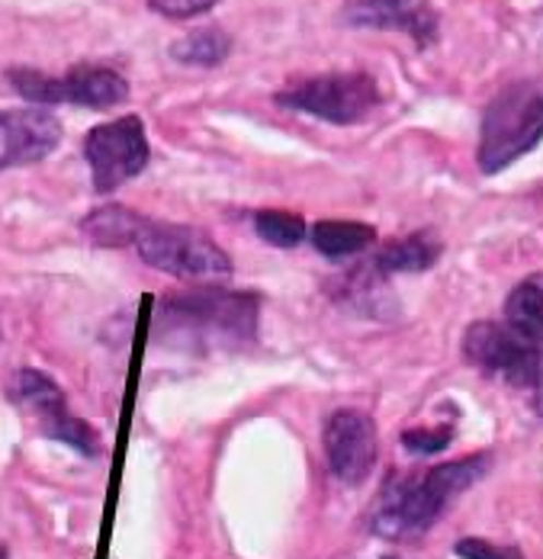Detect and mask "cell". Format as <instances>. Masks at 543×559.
Wrapping results in <instances>:
<instances>
[{
  "instance_id": "obj_4",
  "label": "cell",
  "mask_w": 543,
  "mask_h": 559,
  "mask_svg": "<svg viewBox=\"0 0 543 559\" xmlns=\"http://www.w3.org/2000/svg\"><path fill=\"white\" fill-rule=\"evenodd\" d=\"M139 258L177 280L190 283H216L232 277V258L219 248L216 241L193 228V225H174L145 219L135 245Z\"/></svg>"
},
{
  "instance_id": "obj_11",
  "label": "cell",
  "mask_w": 543,
  "mask_h": 559,
  "mask_svg": "<svg viewBox=\"0 0 543 559\" xmlns=\"http://www.w3.org/2000/svg\"><path fill=\"white\" fill-rule=\"evenodd\" d=\"M347 23L354 26H377V29H402L428 46L437 36V16L422 0H354L344 10Z\"/></svg>"
},
{
  "instance_id": "obj_9",
  "label": "cell",
  "mask_w": 543,
  "mask_h": 559,
  "mask_svg": "<svg viewBox=\"0 0 543 559\" xmlns=\"http://www.w3.org/2000/svg\"><path fill=\"white\" fill-rule=\"evenodd\" d=\"M328 469L344 486H361L377 466V428L367 412L338 408L326 421Z\"/></svg>"
},
{
  "instance_id": "obj_24",
  "label": "cell",
  "mask_w": 543,
  "mask_h": 559,
  "mask_svg": "<svg viewBox=\"0 0 543 559\" xmlns=\"http://www.w3.org/2000/svg\"><path fill=\"white\" fill-rule=\"evenodd\" d=\"M0 559H10V557H7V550H3V547H0Z\"/></svg>"
},
{
  "instance_id": "obj_3",
  "label": "cell",
  "mask_w": 543,
  "mask_h": 559,
  "mask_svg": "<svg viewBox=\"0 0 543 559\" xmlns=\"http://www.w3.org/2000/svg\"><path fill=\"white\" fill-rule=\"evenodd\" d=\"M543 139V78H524L508 84L483 116L480 135V168L498 174L528 152H534Z\"/></svg>"
},
{
  "instance_id": "obj_14",
  "label": "cell",
  "mask_w": 543,
  "mask_h": 559,
  "mask_svg": "<svg viewBox=\"0 0 543 559\" xmlns=\"http://www.w3.org/2000/svg\"><path fill=\"white\" fill-rule=\"evenodd\" d=\"M309 241L316 245L319 254H326L331 261H341V258L364 254L377 241V231H374V225L367 223L322 219V223H316L309 228Z\"/></svg>"
},
{
  "instance_id": "obj_1",
  "label": "cell",
  "mask_w": 543,
  "mask_h": 559,
  "mask_svg": "<svg viewBox=\"0 0 543 559\" xmlns=\"http://www.w3.org/2000/svg\"><path fill=\"white\" fill-rule=\"evenodd\" d=\"M258 335V299L251 293L200 283L164 296L155 312V341L170 350H235Z\"/></svg>"
},
{
  "instance_id": "obj_8",
  "label": "cell",
  "mask_w": 543,
  "mask_h": 559,
  "mask_svg": "<svg viewBox=\"0 0 543 559\" xmlns=\"http://www.w3.org/2000/svg\"><path fill=\"white\" fill-rule=\"evenodd\" d=\"M149 135L139 116H122L94 126L84 139V158L91 165L94 190L113 193L149 165Z\"/></svg>"
},
{
  "instance_id": "obj_15",
  "label": "cell",
  "mask_w": 543,
  "mask_h": 559,
  "mask_svg": "<svg viewBox=\"0 0 543 559\" xmlns=\"http://www.w3.org/2000/svg\"><path fill=\"white\" fill-rule=\"evenodd\" d=\"M142 225H145V216L126 206H101L81 223V231L101 248H126V245H135Z\"/></svg>"
},
{
  "instance_id": "obj_7",
  "label": "cell",
  "mask_w": 543,
  "mask_h": 559,
  "mask_svg": "<svg viewBox=\"0 0 543 559\" xmlns=\"http://www.w3.org/2000/svg\"><path fill=\"white\" fill-rule=\"evenodd\" d=\"M463 354L473 367L501 377L508 386L534 390L541 373V344L508 322H476L463 337Z\"/></svg>"
},
{
  "instance_id": "obj_18",
  "label": "cell",
  "mask_w": 543,
  "mask_h": 559,
  "mask_svg": "<svg viewBox=\"0 0 543 559\" xmlns=\"http://www.w3.org/2000/svg\"><path fill=\"white\" fill-rule=\"evenodd\" d=\"M255 231L273 248H296L309 235L306 223L296 213H286V210H261L255 216Z\"/></svg>"
},
{
  "instance_id": "obj_16",
  "label": "cell",
  "mask_w": 543,
  "mask_h": 559,
  "mask_svg": "<svg viewBox=\"0 0 543 559\" xmlns=\"http://www.w3.org/2000/svg\"><path fill=\"white\" fill-rule=\"evenodd\" d=\"M505 322L543 344V274L521 280L511 289L505 302Z\"/></svg>"
},
{
  "instance_id": "obj_17",
  "label": "cell",
  "mask_w": 543,
  "mask_h": 559,
  "mask_svg": "<svg viewBox=\"0 0 543 559\" xmlns=\"http://www.w3.org/2000/svg\"><path fill=\"white\" fill-rule=\"evenodd\" d=\"M232 52V39L216 29V26H206V29H193L190 36L177 39L170 46V56L184 64H200V68H213L222 58Z\"/></svg>"
},
{
  "instance_id": "obj_2",
  "label": "cell",
  "mask_w": 543,
  "mask_h": 559,
  "mask_svg": "<svg viewBox=\"0 0 543 559\" xmlns=\"http://www.w3.org/2000/svg\"><path fill=\"white\" fill-rule=\"evenodd\" d=\"M489 473V453L463 456L453 463H440L422 473H405L389 479L380 502L370 514V527L386 540H415L422 537L447 504L463 496L473 483Z\"/></svg>"
},
{
  "instance_id": "obj_6",
  "label": "cell",
  "mask_w": 543,
  "mask_h": 559,
  "mask_svg": "<svg viewBox=\"0 0 543 559\" xmlns=\"http://www.w3.org/2000/svg\"><path fill=\"white\" fill-rule=\"evenodd\" d=\"M276 104L286 110L309 112L334 126L361 122L367 112L380 104V87L367 71H341V74H319L306 81H293L276 94Z\"/></svg>"
},
{
  "instance_id": "obj_23",
  "label": "cell",
  "mask_w": 543,
  "mask_h": 559,
  "mask_svg": "<svg viewBox=\"0 0 543 559\" xmlns=\"http://www.w3.org/2000/svg\"><path fill=\"white\" fill-rule=\"evenodd\" d=\"M534 408L538 415H543V344H541V373H538V383H534Z\"/></svg>"
},
{
  "instance_id": "obj_19",
  "label": "cell",
  "mask_w": 543,
  "mask_h": 559,
  "mask_svg": "<svg viewBox=\"0 0 543 559\" xmlns=\"http://www.w3.org/2000/svg\"><path fill=\"white\" fill-rule=\"evenodd\" d=\"M43 435L52 438V441L68 444V448H74L78 453H84V456H97V453H101V438H97V431H94L87 421L74 418L71 412H64V415H58L55 421H49V425L43 428Z\"/></svg>"
},
{
  "instance_id": "obj_20",
  "label": "cell",
  "mask_w": 543,
  "mask_h": 559,
  "mask_svg": "<svg viewBox=\"0 0 543 559\" xmlns=\"http://www.w3.org/2000/svg\"><path fill=\"white\" fill-rule=\"evenodd\" d=\"M450 441H453L450 425H444V428H415V431L402 435V448L409 453H418V456H435L444 448H450Z\"/></svg>"
},
{
  "instance_id": "obj_22",
  "label": "cell",
  "mask_w": 543,
  "mask_h": 559,
  "mask_svg": "<svg viewBox=\"0 0 543 559\" xmlns=\"http://www.w3.org/2000/svg\"><path fill=\"white\" fill-rule=\"evenodd\" d=\"M457 557L463 559H521L518 550L511 547H495L489 540H480V537H467L457 544Z\"/></svg>"
},
{
  "instance_id": "obj_21",
  "label": "cell",
  "mask_w": 543,
  "mask_h": 559,
  "mask_svg": "<svg viewBox=\"0 0 543 559\" xmlns=\"http://www.w3.org/2000/svg\"><path fill=\"white\" fill-rule=\"evenodd\" d=\"M149 3L155 13H162L167 20H190L216 7V0H149Z\"/></svg>"
},
{
  "instance_id": "obj_13",
  "label": "cell",
  "mask_w": 543,
  "mask_h": 559,
  "mask_svg": "<svg viewBox=\"0 0 543 559\" xmlns=\"http://www.w3.org/2000/svg\"><path fill=\"white\" fill-rule=\"evenodd\" d=\"M7 392H10V402H13L16 408H23V412L36 415V421H39L43 428H46L49 421H55L58 415L68 412L64 395L55 386V380H49V377L39 373V370H20V373L10 380Z\"/></svg>"
},
{
  "instance_id": "obj_12",
  "label": "cell",
  "mask_w": 543,
  "mask_h": 559,
  "mask_svg": "<svg viewBox=\"0 0 543 559\" xmlns=\"http://www.w3.org/2000/svg\"><path fill=\"white\" fill-rule=\"evenodd\" d=\"M440 238L435 231H412L405 238H396L382 245L377 254V274H418L435 267L440 258Z\"/></svg>"
},
{
  "instance_id": "obj_10",
  "label": "cell",
  "mask_w": 543,
  "mask_h": 559,
  "mask_svg": "<svg viewBox=\"0 0 543 559\" xmlns=\"http://www.w3.org/2000/svg\"><path fill=\"white\" fill-rule=\"evenodd\" d=\"M61 142V122L49 110H0V170L36 165Z\"/></svg>"
},
{
  "instance_id": "obj_5",
  "label": "cell",
  "mask_w": 543,
  "mask_h": 559,
  "mask_svg": "<svg viewBox=\"0 0 543 559\" xmlns=\"http://www.w3.org/2000/svg\"><path fill=\"white\" fill-rule=\"evenodd\" d=\"M7 81L23 100L43 104V107L74 104L87 110H109V107L126 104L129 97L126 78L104 64H74L61 78H52L36 68H10Z\"/></svg>"
}]
</instances>
